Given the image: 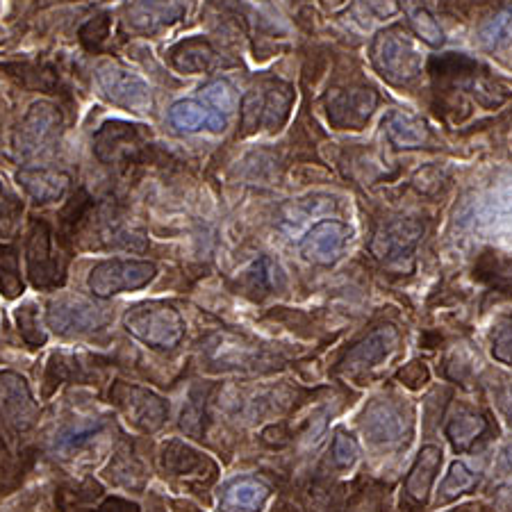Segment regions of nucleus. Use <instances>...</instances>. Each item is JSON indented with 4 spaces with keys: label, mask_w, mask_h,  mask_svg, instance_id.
Returning <instances> with one entry per match:
<instances>
[{
    "label": "nucleus",
    "mask_w": 512,
    "mask_h": 512,
    "mask_svg": "<svg viewBox=\"0 0 512 512\" xmlns=\"http://www.w3.org/2000/svg\"><path fill=\"white\" fill-rule=\"evenodd\" d=\"M23 292V280L19 276V258L12 246H0V294L5 299H16Z\"/></svg>",
    "instance_id": "27"
},
{
    "label": "nucleus",
    "mask_w": 512,
    "mask_h": 512,
    "mask_svg": "<svg viewBox=\"0 0 512 512\" xmlns=\"http://www.w3.org/2000/svg\"><path fill=\"white\" fill-rule=\"evenodd\" d=\"M358 442L353 440L351 435H346L344 431L335 433V440H333V460L337 467L342 469H349L355 465V460H358Z\"/></svg>",
    "instance_id": "34"
},
{
    "label": "nucleus",
    "mask_w": 512,
    "mask_h": 512,
    "mask_svg": "<svg viewBox=\"0 0 512 512\" xmlns=\"http://www.w3.org/2000/svg\"><path fill=\"white\" fill-rule=\"evenodd\" d=\"M512 35V7H506L499 14H494L490 21L483 23L478 39L485 48H497Z\"/></svg>",
    "instance_id": "29"
},
{
    "label": "nucleus",
    "mask_w": 512,
    "mask_h": 512,
    "mask_svg": "<svg viewBox=\"0 0 512 512\" xmlns=\"http://www.w3.org/2000/svg\"><path fill=\"white\" fill-rule=\"evenodd\" d=\"M294 89L283 80H264L242 98V137L258 130L278 132L289 119Z\"/></svg>",
    "instance_id": "2"
},
{
    "label": "nucleus",
    "mask_w": 512,
    "mask_h": 512,
    "mask_svg": "<svg viewBox=\"0 0 512 512\" xmlns=\"http://www.w3.org/2000/svg\"><path fill=\"white\" fill-rule=\"evenodd\" d=\"M26 260L28 276L37 289H53L64 283L66 262L62 255L55 251L53 230L46 221H35V224H32Z\"/></svg>",
    "instance_id": "8"
},
{
    "label": "nucleus",
    "mask_w": 512,
    "mask_h": 512,
    "mask_svg": "<svg viewBox=\"0 0 512 512\" xmlns=\"http://www.w3.org/2000/svg\"><path fill=\"white\" fill-rule=\"evenodd\" d=\"M492 353L497 360L512 365V319H503L492 330Z\"/></svg>",
    "instance_id": "33"
},
{
    "label": "nucleus",
    "mask_w": 512,
    "mask_h": 512,
    "mask_svg": "<svg viewBox=\"0 0 512 512\" xmlns=\"http://www.w3.org/2000/svg\"><path fill=\"white\" fill-rule=\"evenodd\" d=\"M501 508L506 510V512H512V492L503 494V497H501Z\"/></svg>",
    "instance_id": "39"
},
{
    "label": "nucleus",
    "mask_w": 512,
    "mask_h": 512,
    "mask_svg": "<svg viewBox=\"0 0 512 512\" xmlns=\"http://www.w3.org/2000/svg\"><path fill=\"white\" fill-rule=\"evenodd\" d=\"M401 383H406L408 387H421L428 383V369L421 362H410L408 367H403L399 374H396Z\"/></svg>",
    "instance_id": "36"
},
{
    "label": "nucleus",
    "mask_w": 512,
    "mask_h": 512,
    "mask_svg": "<svg viewBox=\"0 0 512 512\" xmlns=\"http://www.w3.org/2000/svg\"><path fill=\"white\" fill-rule=\"evenodd\" d=\"M396 342H399V333L392 326H383L369 333L365 340L358 342L353 349L346 353L344 369L349 371H362L374 367L376 362H381L394 351Z\"/></svg>",
    "instance_id": "19"
},
{
    "label": "nucleus",
    "mask_w": 512,
    "mask_h": 512,
    "mask_svg": "<svg viewBox=\"0 0 512 512\" xmlns=\"http://www.w3.org/2000/svg\"><path fill=\"white\" fill-rule=\"evenodd\" d=\"M160 467L173 478L196 483H212L217 478V462L183 440H167L160 447Z\"/></svg>",
    "instance_id": "11"
},
{
    "label": "nucleus",
    "mask_w": 512,
    "mask_h": 512,
    "mask_svg": "<svg viewBox=\"0 0 512 512\" xmlns=\"http://www.w3.org/2000/svg\"><path fill=\"white\" fill-rule=\"evenodd\" d=\"M19 183L26 192L35 198L37 203H53L60 201V198L66 194L69 189L71 178L62 171H53V169H21L19 171Z\"/></svg>",
    "instance_id": "20"
},
{
    "label": "nucleus",
    "mask_w": 512,
    "mask_h": 512,
    "mask_svg": "<svg viewBox=\"0 0 512 512\" xmlns=\"http://www.w3.org/2000/svg\"><path fill=\"white\" fill-rule=\"evenodd\" d=\"M46 321L57 335H85L112 321L110 310L78 294H60L48 303Z\"/></svg>",
    "instance_id": "6"
},
{
    "label": "nucleus",
    "mask_w": 512,
    "mask_h": 512,
    "mask_svg": "<svg viewBox=\"0 0 512 512\" xmlns=\"http://www.w3.org/2000/svg\"><path fill=\"white\" fill-rule=\"evenodd\" d=\"M139 128L142 126H130L126 121H107L94 137L96 158L110 167L130 162L144 146V135Z\"/></svg>",
    "instance_id": "14"
},
{
    "label": "nucleus",
    "mask_w": 512,
    "mask_h": 512,
    "mask_svg": "<svg viewBox=\"0 0 512 512\" xmlns=\"http://www.w3.org/2000/svg\"><path fill=\"white\" fill-rule=\"evenodd\" d=\"M107 37H110V16L107 14L96 16L80 30V41L87 48H98Z\"/></svg>",
    "instance_id": "35"
},
{
    "label": "nucleus",
    "mask_w": 512,
    "mask_h": 512,
    "mask_svg": "<svg viewBox=\"0 0 512 512\" xmlns=\"http://www.w3.org/2000/svg\"><path fill=\"white\" fill-rule=\"evenodd\" d=\"M503 462H506L508 469H512V447H508L506 451H503Z\"/></svg>",
    "instance_id": "40"
},
{
    "label": "nucleus",
    "mask_w": 512,
    "mask_h": 512,
    "mask_svg": "<svg viewBox=\"0 0 512 512\" xmlns=\"http://www.w3.org/2000/svg\"><path fill=\"white\" fill-rule=\"evenodd\" d=\"M378 105V96L369 87L333 89L326 98L328 119L335 128L360 130L371 119Z\"/></svg>",
    "instance_id": "10"
},
{
    "label": "nucleus",
    "mask_w": 512,
    "mask_h": 512,
    "mask_svg": "<svg viewBox=\"0 0 512 512\" xmlns=\"http://www.w3.org/2000/svg\"><path fill=\"white\" fill-rule=\"evenodd\" d=\"M403 428H406V417L390 401L371 403L362 415V431L376 444L401 442Z\"/></svg>",
    "instance_id": "17"
},
{
    "label": "nucleus",
    "mask_w": 512,
    "mask_h": 512,
    "mask_svg": "<svg viewBox=\"0 0 512 512\" xmlns=\"http://www.w3.org/2000/svg\"><path fill=\"white\" fill-rule=\"evenodd\" d=\"M0 417L16 433H28L39 417V408L32 399L26 378L12 371L0 374Z\"/></svg>",
    "instance_id": "13"
},
{
    "label": "nucleus",
    "mask_w": 512,
    "mask_h": 512,
    "mask_svg": "<svg viewBox=\"0 0 512 512\" xmlns=\"http://www.w3.org/2000/svg\"><path fill=\"white\" fill-rule=\"evenodd\" d=\"M396 10H399V7H396L394 0H355L351 14L362 23V26L369 28L371 23L385 19V16H392Z\"/></svg>",
    "instance_id": "32"
},
{
    "label": "nucleus",
    "mask_w": 512,
    "mask_h": 512,
    "mask_svg": "<svg viewBox=\"0 0 512 512\" xmlns=\"http://www.w3.org/2000/svg\"><path fill=\"white\" fill-rule=\"evenodd\" d=\"M96 85L107 101L135 114L153 110V96L146 82L117 62H105L96 69Z\"/></svg>",
    "instance_id": "7"
},
{
    "label": "nucleus",
    "mask_w": 512,
    "mask_h": 512,
    "mask_svg": "<svg viewBox=\"0 0 512 512\" xmlns=\"http://www.w3.org/2000/svg\"><path fill=\"white\" fill-rule=\"evenodd\" d=\"M16 324H19L21 337L32 346V349L46 344L48 335L44 333V328L39 326V315H37L35 303H23L21 308L16 310Z\"/></svg>",
    "instance_id": "30"
},
{
    "label": "nucleus",
    "mask_w": 512,
    "mask_h": 512,
    "mask_svg": "<svg viewBox=\"0 0 512 512\" xmlns=\"http://www.w3.org/2000/svg\"><path fill=\"white\" fill-rule=\"evenodd\" d=\"M110 401L128 424L142 433L160 431L169 419L167 401L146 387L117 381L110 387Z\"/></svg>",
    "instance_id": "4"
},
{
    "label": "nucleus",
    "mask_w": 512,
    "mask_h": 512,
    "mask_svg": "<svg viewBox=\"0 0 512 512\" xmlns=\"http://www.w3.org/2000/svg\"><path fill=\"white\" fill-rule=\"evenodd\" d=\"M92 512H139V508L135 506V503H130L126 499L112 497V499H107L101 508H96Z\"/></svg>",
    "instance_id": "37"
},
{
    "label": "nucleus",
    "mask_w": 512,
    "mask_h": 512,
    "mask_svg": "<svg viewBox=\"0 0 512 512\" xmlns=\"http://www.w3.org/2000/svg\"><path fill=\"white\" fill-rule=\"evenodd\" d=\"M410 28L424 44L433 48L444 46V32L440 28V23H437L435 16L424 10V7H417V10L410 12Z\"/></svg>",
    "instance_id": "28"
},
{
    "label": "nucleus",
    "mask_w": 512,
    "mask_h": 512,
    "mask_svg": "<svg viewBox=\"0 0 512 512\" xmlns=\"http://www.w3.org/2000/svg\"><path fill=\"white\" fill-rule=\"evenodd\" d=\"M351 239V228L342 221L326 219L308 230L301 239V253L305 260L315 264H333L342 258Z\"/></svg>",
    "instance_id": "15"
},
{
    "label": "nucleus",
    "mask_w": 512,
    "mask_h": 512,
    "mask_svg": "<svg viewBox=\"0 0 512 512\" xmlns=\"http://www.w3.org/2000/svg\"><path fill=\"white\" fill-rule=\"evenodd\" d=\"M421 235H424V226L417 219L390 221L378 228V233L371 239V253L376 255V260L390 264V267L403 264L412 260Z\"/></svg>",
    "instance_id": "12"
},
{
    "label": "nucleus",
    "mask_w": 512,
    "mask_h": 512,
    "mask_svg": "<svg viewBox=\"0 0 512 512\" xmlns=\"http://www.w3.org/2000/svg\"><path fill=\"white\" fill-rule=\"evenodd\" d=\"M201 94H203L205 101H208L214 107V110L221 112V114H230L237 107V103H239L235 87L230 85V82H226V80L210 82V85H205L201 89Z\"/></svg>",
    "instance_id": "31"
},
{
    "label": "nucleus",
    "mask_w": 512,
    "mask_h": 512,
    "mask_svg": "<svg viewBox=\"0 0 512 512\" xmlns=\"http://www.w3.org/2000/svg\"><path fill=\"white\" fill-rule=\"evenodd\" d=\"M383 126L387 130V137H390V142L396 148L412 151V148H421L428 142V130L424 126V121L410 117L406 112H392L390 117L385 119Z\"/></svg>",
    "instance_id": "24"
},
{
    "label": "nucleus",
    "mask_w": 512,
    "mask_h": 512,
    "mask_svg": "<svg viewBox=\"0 0 512 512\" xmlns=\"http://www.w3.org/2000/svg\"><path fill=\"white\" fill-rule=\"evenodd\" d=\"M269 487L255 481V478H239L226 487L221 497V510L224 512H260L269 499Z\"/></svg>",
    "instance_id": "23"
},
{
    "label": "nucleus",
    "mask_w": 512,
    "mask_h": 512,
    "mask_svg": "<svg viewBox=\"0 0 512 512\" xmlns=\"http://www.w3.org/2000/svg\"><path fill=\"white\" fill-rule=\"evenodd\" d=\"M62 130V114L55 105L39 101L28 110L26 119L16 130L14 146L21 158H35L53 148Z\"/></svg>",
    "instance_id": "9"
},
{
    "label": "nucleus",
    "mask_w": 512,
    "mask_h": 512,
    "mask_svg": "<svg viewBox=\"0 0 512 512\" xmlns=\"http://www.w3.org/2000/svg\"><path fill=\"white\" fill-rule=\"evenodd\" d=\"M485 419L476 412L458 410L447 426V435L458 451H467L483 435Z\"/></svg>",
    "instance_id": "25"
},
{
    "label": "nucleus",
    "mask_w": 512,
    "mask_h": 512,
    "mask_svg": "<svg viewBox=\"0 0 512 512\" xmlns=\"http://www.w3.org/2000/svg\"><path fill=\"white\" fill-rule=\"evenodd\" d=\"M185 16V5L180 0H135L126 12V23L139 35H155L173 26Z\"/></svg>",
    "instance_id": "16"
},
{
    "label": "nucleus",
    "mask_w": 512,
    "mask_h": 512,
    "mask_svg": "<svg viewBox=\"0 0 512 512\" xmlns=\"http://www.w3.org/2000/svg\"><path fill=\"white\" fill-rule=\"evenodd\" d=\"M458 512H494V510L487 508L485 503H467V506L458 508Z\"/></svg>",
    "instance_id": "38"
},
{
    "label": "nucleus",
    "mask_w": 512,
    "mask_h": 512,
    "mask_svg": "<svg viewBox=\"0 0 512 512\" xmlns=\"http://www.w3.org/2000/svg\"><path fill=\"white\" fill-rule=\"evenodd\" d=\"M158 276V267L148 260H105L89 271L87 287L98 299L146 287Z\"/></svg>",
    "instance_id": "5"
},
{
    "label": "nucleus",
    "mask_w": 512,
    "mask_h": 512,
    "mask_svg": "<svg viewBox=\"0 0 512 512\" xmlns=\"http://www.w3.org/2000/svg\"><path fill=\"white\" fill-rule=\"evenodd\" d=\"M476 485H478V474L472 472L465 462H453L447 478H444L440 485V501L447 503V501L458 499L460 494L474 490Z\"/></svg>",
    "instance_id": "26"
},
{
    "label": "nucleus",
    "mask_w": 512,
    "mask_h": 512,
    "mask_svg": "<svg viewBox=\"0 0 512 512\" xmlns=\"http://www.w3.org/2000/svg\"><path fill=\"white\" fill-rule=\"evenodd\" d=\"M169 119L173 126L185 132H198L203 128H208L212 132L226 130V114L208 110V107L198 101H178L171 107Z\"/></svg>",
    "instance_id": "21"
},
{
    "label": "nucleus",
    "mask_w": 512,
    "mask_h": 512,
    "mask_svg": "<svg viewBox=\"0 0 512 512\" xmlns=\"http://www.w3.org/2000/svg\"><path fill=\"white\" fill-rule=\"evenodd\" d=\"M371 62L392 85H410L421 73V53L406 30L394 26L381 30L371 44Z\"/></svg>",
    "instance_id": "3"
},
{
    "label": "nucleus",
    "mask_w": 512,
    "mask_h": 512,
    "mask_svg": "<svg viewBox=\"0 0 512 512\" xmlns=\"http://www.w3.org/2000/svg\"><path fill=\"white\" fill-rule=\"evenodd\" d=\"M440 465H442V451L433 447V444H428V447L419 451L415 465H412L410 474L406 478V492L410 499H415L417 503H424L428 499V492H431L435 476L440 472Z\"/></svg>",
    "instance_id": "22"
},
{
    "label": "nucleus",
    "mask_w": 512,
    "mask_h": 512,
    "mask_svg": "<svg viewBox=\"0 0 512 512\" xmlns=\"http://www.w3.org/2000/svg\"><path fill=\"white\" fill-rule=\"evenodd\" d=\"M171 64L183 73H205L224 66V57L212 46V41L203 37H192L178 41L169 51Z\"/></svg>",
    "instance_id": "18"
},
{
    "label": "nucleus",
    "mask_w": 512,
    "mask_h": 512,
    "mask_svg": "<svg viewBox=\"0 0 512 512\" xmlns=\"http://www.w3.org/2000/svg\"><path fill=\"white\" fill-rule=\"evenodd\" d=\"M123 326L139 342L162 351L176 349L185 337V319L180 317V312L171 303L164 301H144L132 305L126 317H123Z\"/></svg>",
    "instance_id": "1"
}]
</instances>
